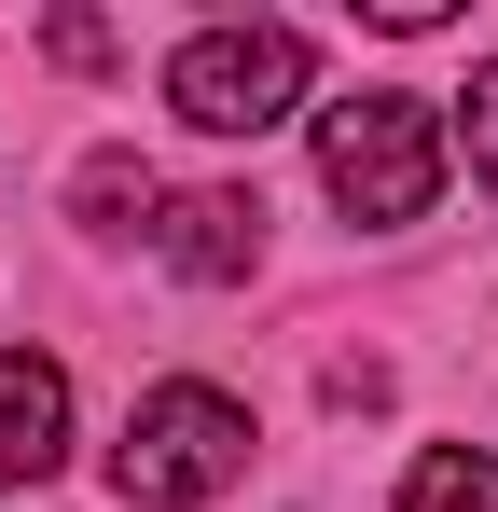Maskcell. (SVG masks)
Wrapping results in <instances>:
<instances>
[{
    "label": "cell",
    "instance_id": "cell-1",
    "mask_svg": "<svg viewBox=\"0 0 498 512\" xmlns=\"http://www.w3.org/2000/svg\"><path fill=\"white\" fill-rule=\"evenodd\" d=\"M236 471H249V402H236V388L166 374V388H139V402H125V443H111L125 512H194V499H222Z\"/></svg>",
    "mask_w": 498,
    "mask_h": 512
},
{
    "label": "cell",
    "instance_id": "cell-2",
    "mask_svg": "<svg viewBox=\"0 0 498 512\" xmlns=\"http://www.w3.org/2000/svg\"><path fill=\"white\" fill-rule=\"evenodd\" d=\"M319 180H332V208L346 222H429V194H443V111L402 84H360V97H332L319 111Z\"/></svg>",
    "mask_w": 498,
    "mask_h": 512
},
{
    "label": "cell",
    "instance_id": "cell-3",
    "mask_svg": "<svg viewBox=\"0 0 498 512\" xmlns=\"http://www.w3.org/2000/svg\"><path fill=\"white\" fill-rule=\"evenodd\" d=\"M305 28H194L180 56H166V111L180 125H208V139H263V125H291L305 111Z\"/></svg>",
    "mask_w": 498,
    "mask_h": 512
},
{
    "label": "cell",
    "instance_id": "cell-4",
    "mask_svg": "<svg viewBox=\"0 0 498 512\" xmlns=\"http://www.w3.org/2000/svg\"><path fill=\"white\" fill-rule=\"evenodd\" d=\"M70 471V374L42 346H0V485H56Z\"/></svg>",
    "mask_w": 498,
    "mask_h": 512
},
{
    "label": "cell",
    "instance_id": "cell-5",
    "mask_svg": "<svg viewBox=\"0 0 498 512\" xmlns=\"http://www.w3.org/2000/svg\"><path fill=\"white\" fill-rule=\"evenodd\" d=\"M153 250L180 263V277H208V291H236L249 263H263V208H249V194H166Z\"/></svg>",
    "mask_w": 498,
    "mask_h": 512
},
{
    "label": "cell",
    "instance_id": "cell-6",
    "mask_svg": "<svg viewBox=\"0 0 498 512\" xmlns=\"http://www.w3.org/2000/svg\"><path fill=\"white\" fill-rule=\"evenodd\" d=\"M402 512H498V457H471V443H429L402 471Z\"/></svg>",
    "mask_w": 498,
    "mask_h": 512
},
{
    "label": "cell",
    "instance_id": "cell-7",
    "mask_svg": "<svg viewBox=\"0 0 498 512\" xmlns=\"http://www.w3.org/2000/svg\"><path fill=\"white\" fill-rule=\"evenodd\" d=\"M83 194V222H97V236H125V208H153V167H125V153H97V167L70 180Z\"/></svg>",
    "mask_w": 498,
    "mask_h": 512
},
{
    "label": "cell",
    "instance_id": "cell-8",
    "mask_svg": "<svg viewBox=\"0 0 498 512\" xmlns=\"http://www.w3.org/2000/svg\"><path fill=\"white\" fill-rule=\"evenodd\" d=\"M457 139H471V180L498 194V56L471 70V97H457Z\"/></svg>",
    "mask_w": 498,
    "mask_h": 512
},
{
    "label": "cell",
    "instance_id": "cell-9",
    "mask_svg": "<svg viewBox=\"0 0 498 512\" xmlns=\"http://www.w3.org/2000/svg\"><path fill=\"white\" fill-rule=\"evenodd\" d=\"M42 42H56V56H70V70H111V28H97V14H56V28H42Z\"/></svg>",
    "mask_w": 498,
    "mask_h": 512
}]
</instances>
